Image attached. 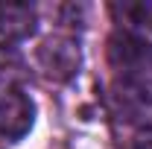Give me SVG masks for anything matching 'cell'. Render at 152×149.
Here are the masks:
<instances>
[{
  "mask_svg": "<svg viewBox=\"0 0 152 149\" xmlns=\"http://www.w3.org/2000/svg\"><path fill=\"white\" fill-rule=\"evenodd\" d=\"M111 108L120 120L146 126L152 123V85L123 79L111 88Z\"/></svg>",
  "mask_w": 152,
  "mask_h": 149,
  "instance_id": "1",
  "label": "cell"
},
{
  "mask_svg": "<svg viewBox=\"0 0 152 149\" xmlns=\"http://www.w3.org/2000/svg\"><path fill=\"white\" fill-rule=\"evenodd\" d=\"M108 64L123 73H140L152 67V44L134 32H114L108 38Z\"/></svg>",
  "mask_w": 152,
  "mask_h": 149,
  "instance_id": "2",
  "label": "cell"
},
{
  "mask_svg": "<svg viewBox=\"0 0 152 149\" xmlns=\"http://www.w3.org/2000/svg\"><path fill=\"white\" fill-rule=\"evenodd\" d=\"M79 64H82V50L73 38H50L38 47V67L56 82H64L79 73Z\"/></svg>",
  "mask_w": 152,
  "mask_h": 149,
  "instance_id": "3",
  "label": "cell"
},
{
  "mask_svg": "<svg viewBox=\"0 0 152 149\" xmlns=\"http://www.w3.org/2000/svg\"><path fill=\"white\" fill-rule=\"evenodd\" d=\"M35 120V105L32 99L18 88H6L0 93V137L18 140L32 129Z\"/></svg>",
  "mask_w": 152,
  "mask_h": 149,
  "instance_id": "4",
  "label": "cell"
},
{
  "mask_svg": "<svg viewBox=\"0 0 152 149\" xmlns=\"http://www.w3.org/2000/svg\"><path fill=\"white\" fill-rule=\"evenodd\" d=\"M38 15L35 6L29 3H0V35L12 38V41H23L35 32Z\"/></svg>",
  "mask_w": 152,
  "mask_h": 149,
  "instance_id": "5",
  "label": "cell"
},
{
  "mask_svg": "<svg viewBox=\"0 0 152 149\" xmlns=\"http://www.w3.org/2000/svg\"><path fill=\"white\" fill-rule=\"evenodd\" d=\"M111 15L120 23L152 32V3H143V0L140 3H111Z\"/></svg>",
  "mask_w": 152,
  "mask_h": 149,
  "instance_id": "6",
  "label": "cell"
},
{
  "mask_svg": "<svg viewBox=\"0 0 152 149\" xmlns=\"http://www.w3.org/2000/svg\"><path fill=\"white\" fill-rule=\"evenodd\" d=\"M18 67H20L18 53H15L12 47H0V82L12 79V76L18 73Z\"/></svg>",
  "mask_w": 152,
  "mask_h": 149,
  "instance_id": "7",
  "label": "cell"
},
{
  "mask_svg": "<svg viewBox=\"0 0 152 149\" xmlns=\"http://www.w3.org/2000/svg\"><path fill=\"white\" fill-rule=\"evenodd\" d=\"M123 149H152V129H143V131H137L134 137H129V143Z\"/></svg>",
  "mask_w": 152,
  "mask_h": 149,
  "instance_id": "8",
  "label": "cell"
}]
</instances>
